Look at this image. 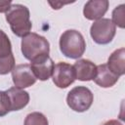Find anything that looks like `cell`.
Instances as JSON below:
<instances>
[{
	"label": "cell",
	"mask_w": 125,
	"mask_h": 125,
	"mask_svg": "<svg viewBox=\"0 0 125 125\" xmlns=\"http://www.w3.org/2000/svg\"><path fill=\"white\" fill-rule=\"evenodd\" d=\"M5 14L6 21L16 36L22 38L30 33L32 23L30 21L29 10L26 6L21 4H12Z\"/></svg>",
	"instance_id": "6da1fadb"
},
{
	"label": "cell",
	"mask_w": 125,
	"mask_h": 125,
	"mask_svg": "<svg viewBox=\"0 0 125 125\" xmlns=\"http://www.w3.org/2000/svg\"><path fill=\"white\" fill-rule=\"evenodd\" d=\"M60 50L68 59H79L86 49V42L83 35L75 29H67L60 37Z\"/></svg>",
	"instance_id": "7a4b0ae2"
},
{
	"label": "cell",
	"mask_w": 125,
	"mask_h": 125,
	"mask_svg": "<svg viewBox=\"0 0 125 125\" xmlns=\"http://www.w3.org/2000/svg\"><path fill=\"white\" fill-rule=\"evenodd\" d=\"M21 49L23 57L32 62L33 60L44 56L49 55L50 53V44L48 40L37 33L30 32L21 39Z\"/></svg>",
	"instance_id": "3957f363"
},
{
	"label": "cell",
	"mask_w": 125,
	"mask_h": 125,
	"mask_svg": "<svg viewBox=\"0 0 125 125\" xmlns=\"http://www.w3.org/2000/svg\"><path fill=\"white\" fill-rule=\"evenodd\" d=\"M94 101L91 90L85 86H76L71 89L66 96L67 105L76 112H84L88 110Z\"/></svg>",
	"instance_id": "277c9868"
},
{
	"label": "cell",
	"mask_w": 125,
	"mask_h": 125,
	"mask_svg": "<svg viewBox=\"0 0 125 125\" xmlns=\"http://www.w3.org/2000/svg\"><path fill=\"white\" fill-rule=\"evenodd\" d=\"M116 33V26L109 19H100L91 25L90 35L94 42L100 45H105L112 41Z\"/></svg>",
	"instance_id": "5b68a950"
},
{
	"label": "cell",
	"mask_w": 125,
	"mask_h": 125,
	"mask_svg": "<svg viewBox=\"0 0 125 125\" xmlns=\"http://www.w3.org/2000/svg\"><path fill=\"white\" fill-rule=\"evenodd\" d=\"M15 58L8 35L0 29V74L5 75L15 67Z\"/></svg>",
	"instance_id": "8992f818"
},
{
	"label": "cell",
	"mask_w": 125,
	"mask_h": 125,
	"mask_svg": "<svg viewBox=\"0 0 125 125\" xmlns=\"http://www.w3.org/2000/svg\"><path fill=\"white\" fill-rule=\"evenodd\" d=\"M52 78L54 84L58 88H67L75 81V73L73 66L67 62H59L54 66Z\"/></svg>",
	"instance_id": "52a82bcc"
},
{
	"label": "cell",
	"mask_w": 125,
	"mask_h": 125,
	"mask_svg": "<svg viewBox=\"0 0 125 125\" xmlns=\"http://www.w3.org/2000/svg\"><path fill=\"white\" fill-rule=\"evenodd\" d=\"M11 72L15 87L23 89L32 86L36 82V78L31 70L30 64H17Z\"/></svg>",
	"instance_id": "ba28073f"
},
{
	"label": "cell",
	"mask_w": 125,
	"mask_h": 125,
	"mask_svg": "<svg viewBox=\"0 0 125 125\" xmlns=\"http://www.w3.org/2000/svg\"><path fill=\"white\" fill-rule=\"evenodd\" d=\"M54 66L55 63L49 55L41 56L33 60L30 63V67L35 78L41 81H46L52 76Z\"/></svg>",
	"instance_id": "9c48e42d"
},
{
	"label": "cell",
	"mask_w": 125,
	"mask_h": 125,
	"mask_svg": "<svg viewBox=\"0 0 125 125\" xmlns=\"http://www.w3.org/2000/svg\"><path fill=\"white\" fill-rule=\"evenodd\" d=\"M108 5L107 0H90L84 5L83 15L89 21H98L103 19L108 9Z\"/></svg>",
	"instance_id": "30bf717a"
},
{
	"label": "cell",
	"mask_w": 125,
	"mask_h": 125,
	"mask_svg": "<svg viewBox=\"0 0 125 125\" xmlns=\"http://www.w3.org/2000/svg\"><path fill=\"white\" fill-rule=\"evenodd\" d=\"M72 66L75 73V79L80 81H90L93 80L96 76L97 65L90 60H78Z\"/></svg>",
	"instance_id": "8fae6325"
},
{
	"label": "cell",
	"mask_w": 125,
	"mask_h": 125,
	"mask_svg": "<svg viewBox=\"0 0 125 125\" xmlns=\"http://www.w3.org/2000/svg\"><path fill=\"white\" fill-rule=\"evenodd\" d=\"M6 92L9 96L11 111L21 110L25 107L29 103V94L23 89L18 87H11L6 90Z\"/></svg>",
	"instance_id": "7c38bea8"
},
{
	"label": "cell",
	"mask_w": 125,
	"mask_h": 125,
	"mask_svg": "<svg viewBox=\"0 0 125 125\" xmlns=\"http://www.w3.org/2000/svg\"><path fill=\"white\" fill-rule=\"evenodd\" d=\"M118 79H119V76L112 73L108 69L106 63H102L97 65V73L93 80L100 87L102 88L112 87L118 81Z\"/></svg>",
	"instance_id": "4fadbf2b"
},
{
	"label": "cell",
	"mask_w": 125,
	"mask_h": 125,
	"mask_svg": "<svg viewBox=\"0 0 125 125\" xmlns=\"http://www.w3.org/2000/svg\"><path fill=\"white\" fill-rule=\"evenodd\" d=\"M108 69L117 76L124 75L125 73V49L119 48L111 53L108 57L107 63Z\"/></svg>",
	"instance_id": "5bb4252c"
},
{
	"label": "cell",
	"mask_w": 125,
	"mask_h": 125,
	"mask_svg": "<svg viewBox=\"0 0 125 125\" xmlns=\"http://www.w3.org/2000/svg\"><path fill=\"white\" fill-rule=\"evenodd\" d=\"M23 125H49V122L43 113L34 111L26 115Z\"/></svg>",
	"instance_id": "9a60e30c"
},
{
	"label": "cell",
	"mask_w": 125,
	"mask_h": 125,
	"mask_svg": "<svg viewBox=\"0 0 125 125\" xmlns=\"http://www.w3.org/2000/svg\"><path fill=\"white\" fill-rule=\"evenodd\" d=\"M125 5L121 4L117 7L114 8V10L112 11V22L113 24L120 28H124V19H125Z\"/></svg>",
	"instance_id": "2e32d148"
},
{
	"label": "cell",
	"mask_w": 125,
	"mask_h": 125,
	"mask_svg": "<svg viewBox=\"0 0 125 125\" xmlns=\"http://www.w3.org/2000/svg\"><path fill=\"white\" fill-rule=\"evenodd\" d=\"M11 111L9 96L6 91H0V117L7 115Z\"/></svg>",
	"instance_id": "e0dca14e"
},
{
	"label": "cell",
	"mask_w": 125,
	"mask_h": 125,
	"mask_svg": "<svg viewBox=\"0 0 125 125\" xmlns=\"http://www.w3.org/2000/svg\"><path fill=\"white\" fill-rule=\"evenodd\" d=\"M12 6V1H0V13H6Z\"/></svg>",
	"instance_id": "ac0fdd59"
},
{
	"label": "cell",
	"mask_w": 125,
	"mask_h": 125,
	"mask_svg": "<svg viewBox=\"0 0 125 125\" xmlns=\"http://www.w3.org/2000/svg\"><path fill=\"white\" fill-rule=\"evenodd\" d=\"M49 4L53 7V9H55V10H58V9H60L62 6H63L64 4H68V3H62V2H51V1H49Z\"/></svg>",
	"instance_id": "d6986e66"
},
{
	"label": "cell",
	"mask_w": 125,
	"mask_h": 125,
	"mask_svg": "<svg viewBox=\"0 0 125 125\" xmlns=\"http://www.w3.org/2000/svg\"><path fill=\"white\" fill-rule=\"evenodd\" d=\"M104 125H123L120 121H118V120H115V119H111V120H108V121H106Z\"/></svg>",
	"instance_id": "ffe728a7"
}]
</instances>
